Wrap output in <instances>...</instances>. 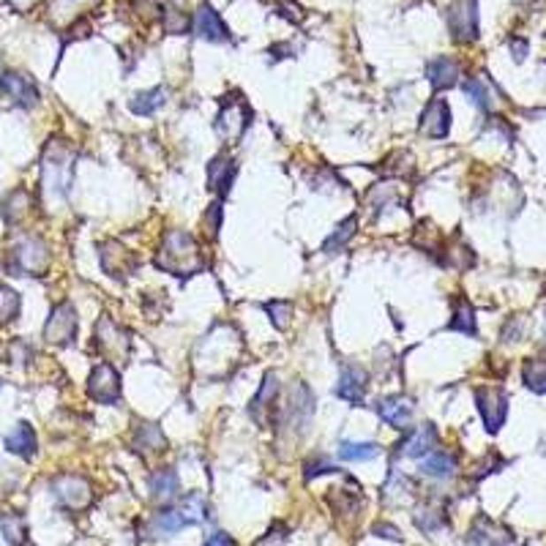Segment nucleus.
<instances>
[{
    "label": "nucleus",
    "instance_id": "19",
    "mask_svg": "<svg viewBox=\"0 0 546 546\" xmlns=\"http://www.w3.org/2000/svg\"><path fill=\"white\" fill-rule=\"evenodd\" d=\"M427 80H429V85H432L434 90H445V88L457 85V80H459L457 60H451V58H434V60H429Z\"/></svg>",
    "mask_w": 546,
    "mask_h": 546
},
{
    "label": "nucleus",
    "instance_id": "28",
    "mask_svg": "<svg viewBox=\"0 0 546 546\" xmlns=\"http://www.w3.org/2000/svg\"><path fill=\"white\" fill-rule=\"evenodd\" d=\"M167 102V90L165 88H153V90H145V93H137L132 99V112L137 115H153L158 107H165Z\"/></svg>",
    "mask_w": 546,
    "mask_h": 546
},
{
    "label": "nucleus",
    "instance_id": "7",
    "mask_svg": "<svg viewBox=\"0 0 546 546\" xmlns=\"http://www.w3.org/2000/svg\"><path fill=\"white\" fill-rule=\"evenodd\" d=\"M88 394L102 404H115L120 399V377L112 364H99L90 372Z\"/></svg>",
    "mask_w": 546,
    "mask_h": 546
},
{
    "label": "nucleus",
    "instance_id": "29",
    "mask_svg": "<svg viewBox=\"0 0 546 546\" xmlns=\"http://www.w3.org/2000/svg\"><path fill=\"white\" fill-rule=\"evenodd\" d=\"M27 211H30V195L25 188H14L12 195L6 197V203H4V216H6V221L9 224H17V221H22L25 216H27Z\"/></svg>",
    "mask_w": 546,
    "mask_h": 546
},
{
    "label": "nucleus",
    "instance_id": "30",
    "mask_svg": "<svg viewBox=\"0 0 546 546\" xmlns=\"http://www.w3.org/2000/svg\"><path fill=\"white\" fill-rule=\"evenodd\" d=\"M448 328H451V331H459V334H467V336L475 334V311H473V306H470L465 298L457 301V311H454V319H451V323H448Z\"/></svg>",
    "mask_w": 546,
    "mask_h": 546
},
{
    "label": "nucleus",
    "instance_id": "1",
    "mask_svg": "<svg viewBox=\"0 0 546 546\" xmlns=\"http://www.w3.org/2000/svg\"><path fill=\"white\" fill-rule=\"evenodd\" d=\"M74 162L77 150L66 142L52 140L42 158V200L47 211H55L58 205L66 203L72 183H74Z\"/></svg>",
    "mask_w": 546,
    "mask_h": 546
},
{
    "label": "nucleus",
    "instance_id": "34",
    "mask_svg": "<svg viewBox=\"0 0 546 546\" xmlns=\"http://www.w3.org/2000/svg\"><path fill=\"white\" fill-rule=\"evenodd\" d=\"M0 527H4L6 538H9L14 546H22V543H25V535H27L25 519L17 517V513H6V517H0Z\"/></svg>",
    "mask_w": 546,
    "mask_h": 546
},
{
    "label": "nucleus",
    "instance_id": "14",
    "mask_svg": "<svg viewBox=\"0 0 546 546\" xmlns=\"http://www.w3.org/2000/svg\"><path fill=\"white\" fill-rule=\"evenodd\" d=\"M311 412H314V396L311 391L306 388L304 382H296L293 385V399L287 404V421L296 429H306L309 421H311Z\"/></svg>",
    "mask_w": 546,
    "mask_h": 546
},
{
    "label": "nucleus",
    "instance_id": "8",
    "mask_svg": "<svg viewBox=\"0 0 546 546\" xmlns=\"http://www.w3.org/2000/svg\"><path fill=\"white\" fill-rule=\"evenodd\" d=\"M448 27L457 42H473L478 36V12L475 0H457L448 12Z\"/></svg>",
    "mask_w": 546,
    "mask_h": 546
},
{
    "label": "nucleus",
    "instance_id": "16",
    "mask_svg": "<svg viewBox=\"0 0 546 546\" xmlns=\"http://www.w3.org/2000/svg\"><path fill=\"white\" fill-rule=\"evenodd\" d=\"M377 412L385 424H391L394 429H407L412 419V399L410 396H388L377 404Z\"/></svg>",
    "mask_w": 546,
    "mask_h": 546
},
{
    "label": "nucleus",
    "instance_id": "44",
    "mask_svg": "<svg viewBox=\"0 0 546 546\" xmlns=\"http://www.w3.org/2000/svg\"><path fill=\"white\" fill-rule=\"evenodd\" d=\"M374 533H382V538H391V541H399V533L394 527H385V525H377Z\"/></svg>",
    "mask_w": 546,
    "mask_h": 546
},
{
    "label": "nucleus",
    "instance_id": "2",
    "mask_svg": "<svg viewBox=\"0 0 546 546\" xmlns=\"http://www.w3.org/2000/svg\"><path fill=\"white\" fill-rule=\"evenodd\" d=\"M156 265L175 276H191L203 268V254H200L197 241L183 230H170L165 235L162 251L156 257Z\"/></svg>",
    "mask_w": 546,
    "mask_h": 546
},
{
    "label": "nucleus",
    "instance_id": "3",
    "mask_svg": "<svg viewBox=\"0 0 546 546\" xmlns=\"http://www.w3.org/2000/svg\"><path fill=\"white\" fill-rule=\"evenodd\" d=\"M50 265V249L36 235H22L12 249L9 268L17 271V276H42Z\"/></svg>",
    "mask_w": 546,
    "mask_h": 546
},
{
    "label": "nucleus",
    "instance_id": "13",
    "mask_svg": "<svg viewBox=\"0 0 546 546\" xmlns=\"http://www.w3.org/2000/svg\"><path fill=\"white\" fill-rule=\"evenodd\" d=\"M421 135L432 137V140H442L448 132H451V107H448L445 99H432L421 115Z\"/></svg>",
    "mask_w": 546,
    "mask_h": 546
},
{
    "label": "nucleus",
    "instance_id": "10",
    "mask_svg": "<svg viewBox=\"0 0 546 546\" xmlns=\"http://www.w3.org/2000/svg\"><path fill=\"white\" fill-rule=\"evenodd\" d=\"M0 88H4V93L17 107L30 110V107H36V102H39V88L27 74H19V72L0 74Z\"/></svg>",
    "mask_w": 546,
    "mask_h": 546
},
{
    "label": "nucleus",
    "instance_id": "31",
    "mask_svg": "<svg viewBox=\"0 0 546 546\" xmlns=\"http://www.w3.org/2000/svg\"><path fill=\"white\" fill-rule=\"evenodd\" d=\"M522 380H525V385L530 391L546 394V361H538V358L527 361L525 369H522Z\"/></svg>",
    "mask_w": 546,
    "mask_h": 546
},
{
    "label": "nucleus",
    "instance_id": "17",
    "mask_svg": "<svg viewBox=\"0 0 546 546\" xmlns=\"http://www.w3.org/2000/svg\"><path fill=\"white\" fill-rule=\"evenodd\" d=\"M437 442V432L432 424H421V427H415L407 440L402 442V457H412V459H419V457H427L432 448Z\"/></svg>",
    "mask_w": 546,
    "mask_h": 546
},
{
    "label": "nucleus",
    "instance_id": "18",
    "mask_svg": "<svg viewBox=\"0 0 546 546\" xmlns=\"http://www.w3.org/2000/svg\"><path fill=\"white\" fill-rule=\"evenodd\" d=\"M233 178H235V162L227 153H219L208 167V186L224 197L233 186Z\"/></svg>",
    "mask_w": 546,
    "mask_h": 546
},
{
    "label": "nucleus",
    "instance_id": "36",
    "mask_svg": "<svg viewBox=\"0 0 546 546\" xmlns=\"http://www.w3.org/2000/svg\"><path fill=\"white\" fill-rule=\"evenodd\" d=\"M465 90H467V96L470 99L481 107V110H489V104H492V99H489V88H487V82L484 80H470V82H465Z\"/></svg>",
    "mask_w": 546,
    "mask_h": 546
},
{
    "label": "nucleus",
    "instance_id": "27",
    "mask_svg": "<svg viewBox=\"0 0 546 546\" xmlns=\"http://www.w3.org/2000/svg\"><path fill=\"white\" fill-rule=\"evenodd\" d=\"M339 457L344 462H369V459L380 457V445L377 442H350V440H344L339 445Z\"/></svg>",
    "mask_w": 546,
    "mask_h": 546
},
{
    "label": "nucleus",
    "instance_id": "24",
    "mask_svg": "<svg viewBox=\"0 0 546 546\" xmlns=\"http://www.w3.org/2000/svg\"><path fill=\"white\" fill-rule=\"evenodd\" d=\"M96 336H99V347L107 352V356H126L128 350V342H126V334L120 328H115L112 319H102L99 328H96Z\"/></svg>",
    "mask_w": 546,
    "mask_h": 546
},
{
    "label": "nucleus",
    "instance_id": "40",
    "mask_svg": "<svg viewBox=\"0 0 546 546\" xmlns=\"http://www.w3.org/2000/svg\"><path fill=\"white\" fill-rule=\"evenodd\" d=\"M254 546H287V533H284V527H273V530L265 533L260 541H254Z\"/></svg>",
    "mask_w": 546,
    "mask_h": 546
},
{
    "label": "nucleus",
    "instance_id": "41",
    "mask_svg": "<svg viewBox=\"0 0 546 546\" xmlns=\"http://www.w3.org/2000/svg\"><path fill=\"white\" fill-rule=\"evenodd\" d=\"M219 224H221V205H219V203H213V205H211V211H208V233H211V235H216V233H219Z\"/></svg>",
    "mask_w": 546,
    "mask_h": 546
},
{
    "label": "nucleus",
    "instance_id": "12",
    "mask_svg": "<svg viewBox=\"0 0 546 546\" xmlns=\"http://www.w3.org/2000/svg\"><path fill=\"white\" fill-rule=\"evenodd\" d=\"M366 369L358 366V364H347L339 374V388H336V396L344 399L347 404L352 407H361L364 404V396H366Z\"/></svg>",
    "mask_w": 546,
    "mask_h": 546
},
{
    "label": "nucleus",
    "instance_id": "33",
    "mask_svg": "<svg viewBox=\"0 0 546 546\" xmlns=\"http://www.w3.org/2000/svg\"><path fill=\"white\" fill-rule=\"evenodd\" d=\"M356 227H358V219H356V216H350V219H347L344 224H339V227H336V233H334V235H331V238H328V241L323 243V249H326L328 254H334V251H336L339 246H344V243H347V241H350L352 235H356Z\"/></svg>",
    "mask_w": 546,
    "mask_h": 546
},
{
    "label": "nucleus",
    "instance_id": "42",
    "mask_svg": "<svg viewBox=\"0 0 546 546\" xmlns=\"http://www.w3.org/2000/svg\"><path fill=\"white\" fill-rule=\"evenodd\" d=\"M36 4H39V0H9V6H12L14 12H19V14H27Z\"/></svg>",
    "mask_w": 546,
    "mask_h": 546
},
{
    "label": "nucleus",
    "instance_id": "43",
    "mask_svg": "<svg viewBox=\"0 0 546 546\" xmlns=\"http://www.w3.org/2000/svg\"><path fill=\"white\" fill-rule=\"evenodd\" d=\"M208 546H233V538L224 535V533H216V535L208 538Z\"/></svg>",
    "mask_w": 546,
    "mask_h": 546
},
{
    "label": "nucleus",
    "instance_id": "23",
    "mask_svg": "<svg viewBox=\"0 0 546 546\" xmlns=\"http://www.w3.org/2000/svg\"><path fill=\"white\" fill-rule=\"evenodd\" d=\"M276 396H279V380L276 374H265V382L260 385V391H257V396L251 399V415L260 424H265V412L276 404Z\"/></svg>",
    "mask_w": 546,
    "mask_h": 546
},
{
    "label": "nucleus",
    "instance_id": "20",
    "mask_svg": "<svg viewBox=\"0 0 546 546\" xmlns=\"http://www.w3.org/2000/svg\"><path fill=\"white\" fill-rule=\"evenodd\" d=\"M188 522H186V517L181 511H173V508H167V511H158L156 517L148 522V538H165V535H175V533H181L183 527H186Z\"/></svg>",
    "mask_w": 546,
    "mask_h": 546
},
{
    "label": "nucleus",
    "instance_id": "5",
    "mask_svg": "<svg viewBox=\"0 0 546 546\" xmlns=\"http://www.w3.org/2000/svg\"><path fill=\"white\" fill-rule=\"evenodd\" d=\"M80 328V317L72 304H58L44 326V339L50 344H72Z\"/></svg>",
    "mask_w": 546,
    "mask_h": 546
},
{
    "label": "nucleus",
    "instance_id": "38",
    "mask_svg": "<svg viewBox=\"0 0 546 546\" xmlns=\"http://www.w3.org/2000/svg\"><path fill=\"white\" fill-rule=\"evenodd\" d=\"M183 517H186V522H203L205 519V500L200 497V495H191L186 503H183Z\"/></svg>",
    "mask_w": 546,
    "mask_h": 546
},
{
    "label": "nucleus",
    "instance_id": "35",
    "mask_svg": "<svg viewBox=\"0 0 546 546\" xmlns=\"http://www.w3.org/2000/svg\"><path fill=\"white\" fill-rule=\"evenodd\" d=\"M165 27L167 34H186L188 30V12H181V9H173V4H167L165 9Z\"/></svg>",
    "mask_w": 546,
    "mask_h": 546
},
{
    "label": "nucleus",
    "instance_id": "32",
    "mask_svg": "<svg viewBox=\"0 0 546 546\" xmlns=\"http://www.w3.org/2000/svg\"><path fill=\"white\" fill-rule=\"evenodd\" d=\"M19 314V293L12 287H0V326H9Z\"/></svg>",
    "mask_w": 546,
    "mask_h": 546
},
{
    "label": "nucleus",
    "instance_id": "4",
    "mask_svg": "<svg viewBox=\"0 0 546 546\" xmlns=\"http://www.w3.org/2000/svg\"><path fill=\"white\" fill-rule=\"evenodd\" d=\"M249 118H251V112H249V107H246V102L241 99V96H227L224 104H221L219 118H216V135L221 140H227V142L241 140L243 132L249 128Z\"/></svg>",
    "mask_w": 546,
    "mask_h": 546
},
{
    "label": "nucleus",
    "instance_id": "39",
    "mask_svg": "<svg viewBox=\"0 0 546 546\" xmlns=\"http://www.w3.org/2000/svg\"><path fill=\"white\" fill-rule=\"evenodd\" d=\"M467 546H500V541L495 538V533L484 530V525H478L470 538H467Z\"/></svg>",
    "mask_w": 546,
    "mask_h": 546
},
{
    "label": "nucleus",
    "instance_id": "37",
    "mask_svg": "<svg viewBox=\"0 0 546 546\" xmlns=\"http://www.w3.org/2000/svg\"><path fill=\"white\" fill-rule=\"evenodd\" d=\"M268 314H271V319H273V326L279 328V331H284L287 326H290V317H293V306L287 304V301H271L268 306Z\"/></svg>",
    "mask_w": 546,
    "mask_h": 546
},
{
    "label": "nucleus",
    "instance_id": "6",
    "mask_svg": "<svg viewBox=\"0 0 546 546\" xmlns=\"http://www.w3.org/2000/svg\"><path fill=\"white\" fill-rule=\"evenodd\" d=\"M52 492H55V497H58L60 505H66V508H72V511H82V508H88L90 500H93V489H90V484H88V478L72 475V473L55 478V481H52Z\"/></svg>",
    "mask_w": 546,
    "mask_h": 546
},
{
    "label": "nucleus",
    "instance_id": "9",
    "mask_svg": "<svg viewBox=\"0 0 546 546\" xmlns=\"http://www.w3.org/2000/svg\"><path fill=\"white\" fill-rule=\"evenodd\" d=\"M99 257H102V268L112 279H126V276H132L135 268H137V257L118 241H104Z\"/></svg>",
    "mask_w": 546,
    "mask_h": 546
},
{
    "label": "nucleus",
    "instance_id": "26",
    "mask_svg": "<svg viewBox=\"0 0 546 546\" xmlns=\"http://www.w3.org/2000/svg\"><path fill=\"white\" fill-rule=\"evenodd\" d=\"M457 470V459L448 451H429V457L421 462V473L432 478H448Z\"/></svg>",
    "mask_w": 546,
    "mask_h": 546
},
{
    "label": "nucleus",
    "instance_id": "22",
    "mask_svg": "<svg viewBox=\"0 0 546 546\" xmlns=\"http://www.w3.org/2000/svg\"><path fill=\"white\" fill-rule=\"evenodd\" d=\"M148 487H150L153 500H158V503H170V500H175V497H178V489H181L175 470H156V473H150Z\"/></svg>",
    "mask_w": 546,
    "mask_h": 546
},
{
    "label": "nucleus",
    "instance_id": "11",
    "mask_svg": "<svg viewBox=\"0 0 546 546\" xmlns=\"http://www.w3.org/2000/svg\"><path fill=\"white\" fill-rule=\"evenodd\" d=\"M475 402H478V412H481V419H484L487 429L497 432L505 421V412H508L505 394L500 388H478Z\"/></svg>",
    "mask_w": 546,
    "mask_h": 546
},
{
    "label": "nucleus",
    "instance_id": "21",
    "mask_svg": "<svg viewBox=\"0 0 546 546\" xmlns=\"http://www.w3.org/2000/svg\"><path fill=\"white\" fill-rule=\"evenodd\" d=\"M6 448H9L12 454L22 457V459L34 457V454H36V432H34V427L19 421V424L12 429V434L6 437Z\"/></svg>",
    "mask_w": 546,
    "mask_h": 546
},
{
    "label": "nucleus",
    "instance_id": "25",
    "mask_svg": "<svg viewBox=\"0 0 546 546\" xmlns=\"http://www.w3.org/2000/svg\"><path fill=\"white\" fill-rule=\"evenodd\" d=\"M135 448L140 454H162L165 448H167V437H165V432L158 429L156 424H142L140 429H137V434H135Z\"/></svg>",
    "mask_w": 546,
    "mask_h": 546
},
{
    "label": "nucleus",
    "instance_id": "15",
    "mask_svg": "<svg viewBox=\"0 0 546 546\" xmlns=\"http://www.w3.org/2000/svg\"><path fill=\"white\" fill-rule=\"evenodd\" d=\"M195 34L205 42H227L230 34H227V25L221 22V17L208 6L203 4L197 12H195Z\"/></svg>",
    "mask_w": 546,
    "mask_h": 546
}]
</instances>
